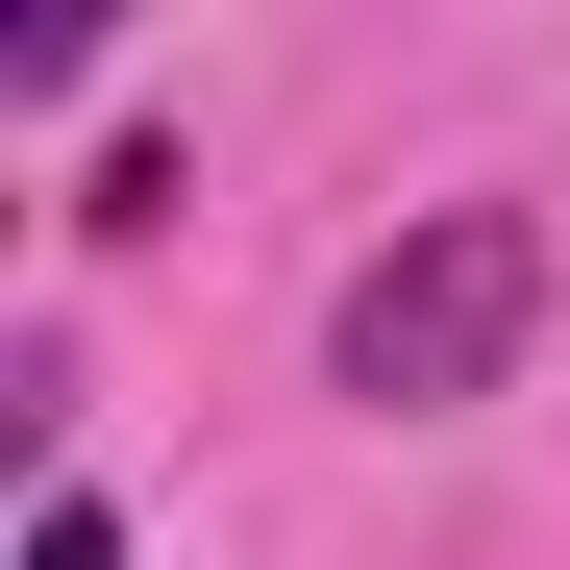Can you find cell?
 Listing matches in <instances>:
<instances>
[{
  "instance_id": "1",
  "label": "cell",
  "mask_w": 570,
  "mask_h": 570,
  "mask_svg": "<svg viewBox=\"0 0 570 570\" xmlns=\"http://www.w3.org/2000/svg\"><path fill=\"white\" fill-rule=\"evenodd\" d=\"M521 323H546V224H521V199H422V224L323 298V372H347L372 422H471V397L521 372Z\"/></svg>"
},
{
  "instance_id": "2",
  "label": "cell",
  "mask_w": 570,
  "mask_h": 570,
  "mask_svg": "<svg viewBox=\"0 0 570 570\" xmlns=\"http://www.w3.org/2000/svg\"><path fill=\"white\" fill-rule=\"evenodd\" d=\"M26 570H125V521L100 497H26Z\"/></svg>"
}]
</instances>
